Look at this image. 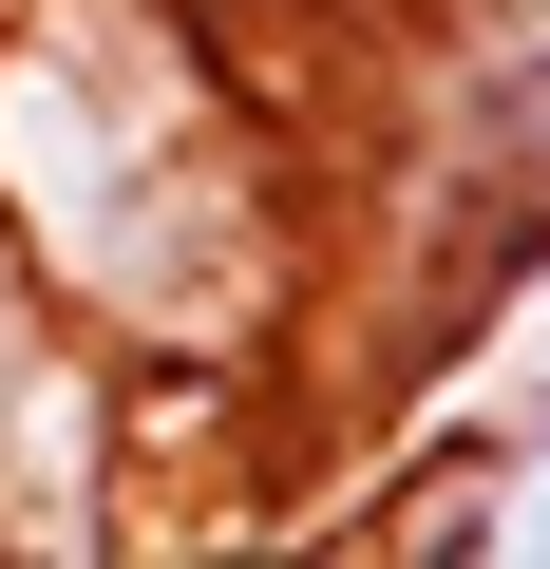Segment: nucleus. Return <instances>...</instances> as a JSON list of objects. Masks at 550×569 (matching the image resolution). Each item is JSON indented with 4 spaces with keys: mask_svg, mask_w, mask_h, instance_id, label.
Masks as SVG:
<instances>
[{
    "mask_svg": "<svg viewBox=\"0 0 550 569\" xmlns=\"http://www.w3.org/2000/svg\"><path fill=\"white\" fill-rule=\"evenodd\" d=\"M0 247L39 266L58 323H114V342L228 323L209 247H247V152L152 20L39 0L0 39Z\"/></svg>",
    "mask_w": 550,
    "mask_h": 569,
    "instance_id": "1",
    "label": "nucleus"
}]
</instances>
